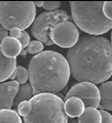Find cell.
<instances>
[{"label":"cell","mask_w":112,"mask_h":123,"mask_svg":"<svg viewBox=\"0 0 112 123\" xmlns=\"http://www.w3.org/2000/svg\"><path fill=\"white\" fill-rule=\"evenodd\" d=\"M2 53L8 59H15L18 55H20L23 51L22 44L19 39H15L13 37H6L2 43L0 44Z\"/></svg>","instance_id":"30bf717a"},{"label":"cell","mask_w":112,"mask_h":123,"mask_svg":"<svg viewBox=\"0 0 112 123\" xmlns=\"http://www.w3.org/2000/svg\"><path fill=\"white\" fill-rule=\"evenodd\" d=\"M43 48H44V44L42 42L38 41V40H33L30 42V44L28 45V47L26 48L27 52L29 55H39L40 52L43 51Z\"/></svg>","instance_id":"ac0fdd59"},{"label":"cell","mask_w":112,"mask_h":123,"mask_svg":"<svg viewBox=\"0 0 112 123\" xmlns=\"http://www.w3.org/2000/svg\"><path fill=\"white\" fill-rule=\"evenodd\" d=\"M110 40H111V44H112V30H111V35H110Z\"/></svg>","instance_id":"f1b7e54d"},{"label":"cell","mask_w":112,"mask_h":123,"mask_svg":"<svg viewBox=\"0 0 112 123\" xmlns=\"http://www.w3.org/2000/svg\"><path fill=\"white\" fill-rule=\"evenodd\" d=\"M9 32L6 29H4L2 26H0V44L2 43V41L5 39L6 37H8Z\"/></svg>","instance_id":"d4e9b609"},{"label":"cell","mask_w":112,"mask_h":123,"mask_svg":"<svg viewBox=\"0 0 112 123\" xmlns=\"http://www.w3.org/2000/svg\"><path fill=\"white\" fill-rule=\"evenodd\" d=\"M28 71L34 95L60 92L66 87L71 75L67 59L53 50H44L34 55Z\"/></svg>","instance_id":"7a4b0ae2"},{"label":"cell","mask_w":112,"mask_h":123,"mask_svg":"<svg viewBox=\"0 0 112 123\" xmlns=\"http://www.w3.org/2000/svg\"><path fill=\"white\" fill-rule=\"evenodd\" d=\"M79 123H102L101 111L95 108H86L83 114L78 118Z\"/></svg>","instance_id":"5bb4252c"},{"label":"cell","mask_w":112,"mask_h":123,"mask_svg":"<svg viewBox=\"0 0 112 123\" xmlns=\"http://www.w3.org/2000/svg\"><path fill=\"white\" fill-rule=\"evenodd\" d=\"M14 75H15V81H17L19 84H21V85L26 84L27 81H28V79H29V71L23 66L17 67Z\"/></svg>","instance_id":"e0dca14e"},{"label":"cell","mask_w":112,"mask_h":123,"mask_svg":"<svg viewBox=\"0 0 112 123\" xmlns=\"http://www.w3.org/2000/svg\"><path fill=\"white\" fill-rule=\"evenodd\" d=\"M103 13L105 18L112 21V1H106L103 4Z\"/></svg>","instance_id":"44dd1931"},{"label":"cell","mask_w":112,"mask_h":123,"mask_svg":"<svg viewBox=\"0 0 112 123\" xmlns=\"http://www.w3.org/2000/svg\"><path fill=\"white\" fill-rule=\"evenodd\" d=\"M102 123H112V115L105 110H101Z\"/></svg>","instance_id":"603a6c76"},{"label":"cell","mask_w":112,"mask_h":123,"mask_svg":"<svg viewBox=\"0 0 112 123\" xmlns=\"http://www.w3.org/2000/svg\"><path fill=\"white\" fill-rule=\"evenodd\" d=\"M21 33H22V30H20L19 28H13L9 31V36L15 38V39H19L21 36Z\"/></svg>","instance_id":"cb8c5ba5"},{"label":"cell","mask_w":112,"mask_h":123,"mask_svg":"<svg viewBox=\"0 0 112 123\" xmlns=\"http://www.w3.org/2000/svg\"><path fill=\"white\" fill-rule=\"evenodd\" d=\"M35 17L36 6L32 1H0V26L7 31H24L33 25Z\"/></svg>","instance_id":"5b68a950"},{"label":"cell","mask_w":112,"mask_h":123,"mask_svg":"<svg viewBox=\"0 0 112 123\" xmlns=\"http://www.w3.org/2000/svg\"><path fill=\"white\" fill-rule=\"evenodd\" d=\"M19 40H20V42H21L23 49L28 47V45L30 44V42H31V41H30V36H29V34L27 33L25 30L22 31L21 36H20V38H19Z\"/></svg>","instance_id":"7402d4cb"},{"label":"cell","mask_w":112,"mask_h":123,"mask_svg":"<svg viewBox=\"0 0 112 123\" xmlns=\"http://www.w3.org/2000/svg\"><path fill=\"white\" fill-rule=\"evenodd\" d=\"M64 109H65V113H66L68 117L79 118L83 114L84 110H86V105L80 98L72 97L65 101Z\"/></svg>","instance_id":"7c38bea8"},{"label":"cell","mask_w":112,"mask_h":123,"mask_svg":"<svg viewBox=\"0 0 112 123\" xmlns=\"http://www.w3.org/2000/svg\"><path fill=\"white\" fill-rule=\"evenodd\" d=\"M51 39L59 47L70 49L79 40L78 28L72 22L60 23L52 30Z\"/></svg>","instance_id":"52a82bcc"},{"label":"cell","mask_w":112,"mask_h":123,"mask_svg":"<svg viewBox=\"0 0 112 123\" xmlns=\"http://www.w3.org/2000/svg\"><path fill=\"white\" fill-rule=\"evenodd\" d=\"M15 70H17V60L6 57L0 48V83H4L7 79H10Z\"/></svg>","instance_id":"8fae6325"},{"label":"cell","mask_w":112,"mask_h":123,"mask_svg":"<svg viewBox=\"0 0 112 123\" xmlns=\"http://www.w3.org/2000/svg\"><path fill=\"white\" fill-rule=\"evenodd\" d=\"M67 61L75 80L102 84L112 76V44L102 36L84 35L68 50Z\"/></svg>","instance_id":"6da1fadb"},{"label":"cell","mask_w":112,"mask_h":123,"mask_svg":"<svg viewBox=\"0 0 112 123\" xmlns=\"http://www.w3.org/2000/svg\"><path fill=\"white\" fill-rule=\"evenodd\" d=\"M33 97H34L33 89H32V87H31L30 84H28V83L23 84V85H21L18 89V92H17V94H15V98H14V101H13V105L18 106L19 104L22 103V102L30 101Z\"/></svg>","instance_id":"9a60e30c"},{"label":"cell","mask_w":112,"mask_h":123,"mask_svg":"<svg viewBox=\"0 0 112 123\" xmlns=\"http://www.w3.org/2000/svg\"><path fill=\"white\" fill-rule=\"evenodd\" d=\"M71 17L65 10H56V11H44L40 13L35 18L31 32L36 40L42 42L45 45H53V42L51 39V32L55 27L63 22H70Z\"/></svg>","instance_id":"8992f818"},{"label":"cell","mask_w":112,"mask_h":123,"mask_svg":"<svg viewBox=\"0 0 112 123\" xmlns=\"http://www.w3.org/2000/svg\"><path fill=\"white\" fill-rule=\"evenodd\" d=\"M99 90L101 95V102H100L101 110L112 111V81L102 83Z\"/></svg>","instance_id":"4fadbf2b"},{"label":"cell","mask_w":112,"mask_h":123,"mask_svg":"<svg viewBox=\"0 0 112 123\" xmlns=\"http://www.w3.org/2000/svg\"><path fill=\"white\" fill-rule=\"evenodd\" d=\"M61 2L60 1H44L43 8L47 11H56L60 7Z\"/></svg>","instance_id":"ffe728a7"},{"label":"cell","mask_w":112,"mask_h":123,"mask_svg":"<svg viewBox=\"0 0 112 123\" xmlns=\"http://www.w3.org/2000/svg\"><path fill=\"white\" fill-rule=\"evenodd\" d=\"M0 123H23V120L17 111L11 109H1Z\"/></svg>","instance_id":"2e32d148"},{"label":"cell","mask_w":112,"mask_h":123,"mask_svg":"<svg viewBox=\"0 0 112 123\" xmlns=\"http://www.w3.org/2000/svg\"><path fill=\"white\" fill-rule=\"evenodd\" d=\"M102 1H71L72 20L78 29L92 36H100L112 30V21L103 13Z\"/></svg>","instance_id":"3957f363"},{"label":"cell","mask_w":112,"mask_h":123,"mask_svg":"<svg viewBox=\"0 0 112 123\" xmlns=\"http://www.w3.org/2000/svg\"><path fill=\"white\" fill-rule=\"evenodd\" d=\"M27 53H28V52H27V50H23V51H22V53H21V55H26Z\"/></svg>","instance_id":"4316f807"},{"label":"cell","mask_w":112,"mask_h":123,"mask_svg":"<svg viewBox=\"0 0 112 123\" xmlns=\"http://www.w3.org/2000/svg\"><path fill=\"white\" fill-rule=\"evenodd\" d=\"M31 111H32V105H31L30 101L22 102V103H20L17 106V112H18V114L20 115V116H23L24 118L28 116Z\"/></svg>","instance_id":"d6986e66"},{"label":"cell","mask_w":112,"mask_h":123,"mask_svg":"<svg viewBox=\"0 0 112 123\" xmlns=\"http://www.w3.org/2000/svg\"><path fill=\"white\" fill-rule=\"evenodd\" d=\"M70 123H79V122H78V120H72Z\"/></svg>","instance_id":"83f0119b"},{"label":"cell","mask_w":112,"mask_h":123,"mask_svg":"<svg viewBox=\"0 0 112 123\" xmlns=\"http://www.w3.org/2000/svg\"><path fill=\"white\" fill-rule=\"evenodd\" d=\"M32 111L24 118V123H68L65 102L53 93H40L30 99Z\"/></svg>","instance_id":"277c9868"},{"label":"cell","mask_w":112,"mask_h":123,"mask_svg":"<svg viewBox=\"0 0 112 123\" xmlns=\"http://www.w3.org/2000/svg\"><path fill=\"white\" fill-rule=\"evenodd\" d=\"M43 1H35L34 2V4H35L36 7H43Z\"/></svg>","instance_id":"484cf974"},{"label":"cell","mask_w":112,"mask_h":123,"mask_svg":"<svg viewBox=\"0 0 112 123\" xmlns=\"http://www.w3.org/2000/svg\"><path fill=\"white\" fill-rule=\"evenodd\" d=\"M19 87V83L14 80L0 83V110L11 109Z\"/></svg>","instance_id":"9c48e42d"},{"label":"cell","mask_w":112,"mask_h":123,"mask_svg":"<svg viewBox=\"0 0 112 123\" xmlns=\"http://www.w3.org/2000/svg\"><path fill=\"white\" fill-rule=\"evenodd\" d=\"M72 97L81 99L86 105V108H95V109H97L100 107V102H101L100 90L92 83L78 82L75 85H73L68 90L65 99Z\"/></svg>","instance_id":"ba28073f"}]
</instances>
